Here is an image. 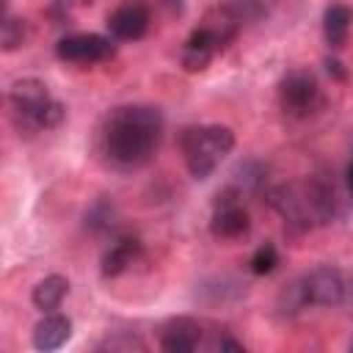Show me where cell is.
<instances>
[{
  "mask_svg": "<svg viewBox=\"0 0 353 353\" xmlns=\"http://www.w3.org/2000/svg\"><path fill=\"white\" fill-rule=\"evenodd\" d=\"M163 135V113L149 105L113 110L105 130V152L116 165L138 168L152 160Z\"/></svg>",
  "mask_w": 353,
  "mask_h": 353,
  "instance_id": "6da1fadb",
  "label": "cell"
},
{
  "mask_svg": "<svg viewBox=\"0 0 353 353\" xmlns=\"http://www.w3.org/2000/svg\"><path fill=\"white\" fill-rule=\"evenodd\" d=\"M11 110L22 130H52L63 121V105L50 97L41 80H17L8 91Z\"/></svg>",
  "mask_w": 353,
  "mask_h": 353,
  "instance_id": "7a4b0ae2",
  "label": "cell"
},
{
  "mask_svg": "<svg viewBox=\"0 0 353 353\" xmlns=\"http://www.w3.org/2000/svg\"><path fill=\"white\" fill-rule=\"evenodd\" d=\"M182 152L188 171L196 179H207L221 160L234 149V132L223 124H207V127H190L182 132Z\"/></svg>",
  "mask_w": 353,
  "mask_h": 353,
  "instance_id": "3957f363",
  "label": "cell"
},
{
  "mask_svg": "<svg viewBox=\"0 0 353 353\" xmlns=\"http://www.w3.org/2000/svg\"><path fill=\"white\" fill-rule=\"evenodd\" d=\"M279 99H281V108L287 113L306 116L317 105V99H320L317 77L309 69H292V72H287L284 80H281V85H279Z\"/></svg>",
  "mask_w": 353,
  "mask_h": 353,
  "instance_id": "277c9868",
  "label": "cell"
},
{
  "mask_svg": "<svg viewBox=\"0 0 353 353\" xmlns=\"http://www.w3.org/2000/svg\"><path fill=\"white\" fill-rule=\"evenodd\" d=\"M113 52L116 47L110 44V39L99 33H72L55 44V55L72 63H99V61H108Z\"/></svg>",
  "mask_w": 353,
  "mask_h": 353,
  "instance_id": "5b68a950",
  "label": "cell"
},
{
  "mask_svg": "<svg viewBox=\"0 0 353 353\" xmlns=\"http://www.w3.org/2000/svg\"><path fill=\"white\" fill-rule=\"evenodd\" d=\"M303 290L309 298V306H334L345 298V279L336 268L320 265L312 273L303 276Z\"/></svg>",
  "mask_w": 353,
  "mask_h": 353,
  "instance_id": "8992f818",
  "label": "cell"
},
{
  "mask_svg": "<svg viewBox=\"0 0 353 353\" xmlns=\"http://www.w3.org/2000/svg\"><path fill=\"white\" fill-rule=\"evenodd\" d=\"M149 28V8L141 0H127L121 3L110 17H108V30L113 39L121 41H135L146 33Z\"/></svg>",
  "mask_w": 353,
  "mask_h": 353,
  "instance_id": "52a82bcc",
  "label": "cell"
},
{
  "mask_svg": "<svg viewBox=\"0 0 353 353\" xmlns=\"http://www.w3.org/2000/svg\"><path fill=\"white\" fill-rule=\"evenodd\" d=\"M199 342H201V325L190 317H174L163 325L160 345L168 353H190L199 347Z\"/></svg>",
  "mask_w": 353,
  "mask_h": 353,
  "instance_id": "ba28073f",
  "label": "cell"
},
{
  "mask_svg": "<svg viewBox=\"0 0 353 353\" xmlns=\"http://www.w3.org/2000/svg\"><path fill=\"white\" fill-rule=\"evenodd\" d=\"M218 47H221V44H218L215 33H212L207 25L196 28V30L190 33V39L185 41V50H182V66H185L188 72H201V69H207Z\"/></svg>",
  "mask_w": 353,
  "mask_h": 353,
  "instance_id": "9c48e42d",
  "label": "cell"
},
{
  "mask_svg": "<svg viewBox=\"0 0 353 353\" xmlns=\"http://www.w3.org/2000/svg\"><path fill=\"white\" fill-rule=\"evenodd\" d=\"M72 336V320L63 314H44L33 328L36 350H58Z\"/></svg>",
  "mask_w": 353,
  "mask_h": 353,
  "instance_id": "30bf717a",
  "label": "cell"
},
{
  "mask_svg": "<svg viewBox=\"0 0 353 353\" xmlns=\"http://www.w3.org/2000/svg\"><path fill=\"white\" fill-rule=\"evenodd\" d=\"M212 234L215 237H240L248 232V212L240 207V204H223V207H215V215H212V223H210Z\"/></svg>",
  "mask_w": 353,
  "mask_h": 353,
  "instance_id": "8fae6325",
  "label": "cell"
},
{
  "mask_svg": "<svg viewBox=\"0 0 353 353\" xmlns=\"http://www.w3.org/2000/svg\"><path fill=\"white\" fill-rule=\"evenodd\" d=\"M66 292H69V281H66L63 276L52 273V276H44V279L33 287L30 301H33L36 309H41V312H52V309L61 306V301L66 298Z\"/></svg>",
  "mask_w": 353,
  "mask_h": 353,
  "instance_id": "7c38bea8",
  "label": "cell"
},
{
  "mask_svg": "<svg viewBox=\"0 0 353 353\" xmlns=\"http://www.w3.org/2000/svg\"><path fill=\"white\" fill-rule=\"evenodd\" d=\"M350 22H353V11L342 3H334L325 8L323 14V33H325V41L331 47H342L347 33H350Z\"/></svg>",
  "mask_w": 353,
  "mask_h": 353,
  "instance_id": "4fadbf2b",
  "label": "cell"
},
{
  "mask_svg": "<svg viewBox=\"0 0 353 353\" xmlns=\"http://www.w3.org/2000/svg\"><path fill=\"white\" fill-rule=\"evenodd\" d=\"M135 240H119V243H113L108 251H105V256H102V273L105 276H119V273H124L127 270V265L132 262V256H135Z\"/></svg>",
  "mask_w": 353,
  "mask_h": 353,
  "instance_id": "5bb4252c",
  "label": "cell"
},
{
  "mask_svg": "<svg viewBox=\"0 0 353 353\" xmlns=\"http://www.w3.org/2000/svg\"><path fill=\"white\" fill-rule=\"evenodd\" d=\"M221 8L237 22V25H245V22H256L262 17V0H223Z\"/></svg>",
  "mask_w": 353,
  "mask_h": 353,
  "instance_id": "9a60e30c",
  "label": "cell"
},
{
  "mask_svg": "<svg viewBox=\"0 0 353 353\" xmlns=\"http://www.w3.org/2000/svg\"><path fill=\"white\" fill-rule=\"evenodd\" d=\"M25 33H28V30H25V19L6 14L3 28H0V44H3V50H6V52L17 50V47L25 41Z\"/></svg>",
  "mask_w": 353,
  "mask_h": 353,
  "instance_id": "2e32d148",
  "label": "cell"
},
{
  "mask_svg": "<svg viewBox=\"0 0 353 353\" xmlns=\"http://www.w3.org/2000/svg\"><path fill=\"white\" fill-rule=\"evenodd\" d=\"M309 306V298H306V290H303V279L292 281L281 295H279V309L287 312V314H295L301 309Z\"/></svg>",
  "mask_w": 353,
  "mask_h": 353,
  "instance_id": "e0dca14e",
  "label": "cell"
},
{
  "mask_svg": "<svg viewBox=\"0 0 353 353\" xmlns=\"http://www.w3.org/2000/svg\"><path fill=\"white\" fill-rule=\"evenodd\" d=\"M276 265H279V251H276L270 243L259 245V248L254 251V256H251V270H254L256 276H268V273H273Z\"/></svg>",
  "mask_w": 353,
  "mask_h": 353,
  "instance_id": "ac0fdd59",
  "label": "cell"
},
{
  "mask_svg": "<svg viewBox=\"0 0 353 353\" xmlns=\"http://www.w3.org/2000/svg\"><path fill=\"white\" fill-rule=\"evenodd\" d=\"M325 66H328V74H334L336 80H345V69H342V63H339V61H331V58H328V61H325Z\"/></svg>",
  "mask_w": 353,
  "mask_h": 353,
  "instance_id": "d6986e66",
  "label": "cell"
},
{
  "mask_svg": "<svg viewBox=\"0 0 353 353\" xmlns=\"http://www.w3.org/2000/svg\"><path fill=\"white\" fill-rule=\"evenodd\" d=\"M345 179H347V190L353 193V163L347 165V174H345Z\"/></svg>",
  "mask_w": 353,
  "mask_h": 353,
  "instance_id": "ffe728a7",
  "label": "cell"
},
{
  "mask_svg": "<svg viewBox=\"0 0 353 353\" xmlns=\"http://www.w3.org/2000/svg\"><path fill=\"white\" fill-rule=\"evenodd\" d=\"M63 3H88V0H63Z\"/></svg>",
  "mask_w": 353,
  "mask_h": 353,
  "instance_id": "44dd1931",
  "label": "cell"
},
{
  "mask_svg": "<svg viewBox=\"0 0 353 353\" xmlns=\"http://www.w3.org/2000/svg\"><path fill=\"white\" fill-rule=\"evenodd\" d=\"M350 347H353V345H350Z\"/></svg>",
  "mask_w": 353,
  "mask_h": 353,
  "instance_id": "7402d4cb",
  "label": "cell"
}]
</instances>
